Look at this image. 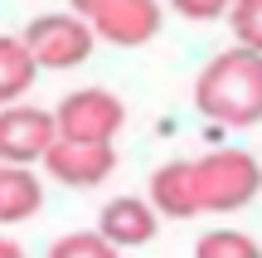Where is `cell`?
Wrapping results in <instances>:
<instances>
[{
	"instance_id": "6da1fadb",
	"label": "cell",
	"mask_w": 262,
	"mask_h": 258,
	"mask_svg": "<svg viewBox=\"0 0 262 258\" xmlns=\"http://www.w3.org/2000/svg\"><path fill=\"white\" fill-rule=\"evenodd\" d=\"M194 107L219 127H257L262 122V54L233 44L214 54L194 83Z\"/></svg>"
},
{
	"instance_id": "7a4b0ae2",
	"label": "cell",
	"mask_w": 262,
	"mask_h": 258,
	"mask_svg": "<svg viewBox=\"0 0 262 258\" xmlns=\"http://www.w3.org/2000/svg\"><path fill=\"white\" fill-rule=\"evenodd\" d=\"M199 175V200H204V214H228V210H243V205L257 200L262 190V166L253 151H238V146H219V151L199 156L194 161Z\"/></svg>"
},
{
	"instance_id": "3957f363",
	"label": "cell",
	"mask_w": 262,
	"mask_h": 258,
	"mask_svg": "<svg viewBox=\"0 0 262 258\" xmlns=\"http://www.w3.org/2000/svg\"><path fill=\"white\" fill-rule=\"evenodd\" d=\"M78 19H88L97 39L107 44H122V49H141L160 34V5L156 0H68Z\"/></svg>"
},
{
	"instance_id": "277c9868",
	"label": "cell",
	"mask_w": 262,
	"mask_h": 258,
	"mask_svg": "<svg viewBox=\"0 0 262 258\" xmlns=\"http://www.w3.org/2000/svg\"><path fill=\"white\" fill-rule=\"evenodd\" d=\"M19 39H25L29 58L39 68H78V64L93 58V44H97L88 19H78L73 10L68 15H34Z\"/></svg>"
},
{
	"instance_id": "5b68a950",
	"label": "cell",
	"mask_w": 262,
	"mask_h": 258,
	"mask_svg": "<svg viewBox=\"0 0 262 258\" xmlns=\"http://www.w3.org/2000/svg\"><path fill=\"white\" fill-rule=\"evenodd\" d=\"M54 127L73 142H117V132L126 127V103L107 88H78L54 107Z\"/></svg>"
},
{
	"instance_id": "8992f818",
	"label": "cell",
	"mask_w": 262,
	"mask_h": 258,
	"mask_svg": "<svg viewBox=\"0 0 262 258\" xmlns=\"http://www.w3.org/2000/svg\"><path fill=\"white\" fill-rule=\"evenodd\" d=\"M44 166L58 185L73 190H93L117 171V146L112 142H73V136H54V146L44 151Z\"/></svg>"
},
{
	"instance_id": "52a82bcc",
	"label": "cell",
	"mask_w": 262,
	"mask_h": 258,
	"mask_svg": "<svg viewBox=\"0 0 262 258\" xmlns=\"http://www.w3.org/2000/svg\"><path fill=\"white\" fill-rule=\"evenodd\" d=\"M54 136H58L54 112L29 107L25 97L0 107V161H10V166H34V161H44V151L54 146Z\"/></svg>"
},
{
	"instance_id": "ba28073f",
	"label": "cell",
	"mask_w": 262,
	"mask_h": 258,
	"mask_svg": "<svg viewBox=\"0 0 262 258\" xmlns=\"http://www.w3.org/2000/svg\"><path fill=\"white\" fill-rule=\"evenodd\" d=\"M160 229V214L150 200H141V195H117V200L102 205V214H97V234H102L107 244H117V249H141V244H150Z\"/></svg>"
},
{
	"instance_id": "9c48e42d",
	"label": "cell",
	"mask_w": 262,
	"mask_h": 258,
	"mask_svg": "<svg viewBox=\"0 0 262 258\" xmlns=\"http://www.w3.org/2000/svg\"><path fill=\"white\" fill-rule=\"evenodd\" d=\"M150 205L165 220H194L204 214V200H199V175L194 161H165L156 175H150Z\"/></svg>"
},
{
	"instance_id": "30bf717a",
	"label": "cell",
	"mask_w": 262,
	"mask_h": 258,
	"mask_svg": "<svg viewBox=\"0 0 262 258\" xmlns=\"http://www.w3.org/2000/svg\"><path fill=\"white\" fill-rule=\"evenodd\" d=\"M44 205V185L29 166H10L0 161V224H25L39 214Z\"/></svg>"
},
{
	"instance_id": "8fae6325",
	"label": "cell",
	"mask_w": 262,
	"mask_h": 258,
	"mask_svg": "<svg viewBox=\"0 0 262 258\" xmlns=\"http://www.w3.org/2000/svg\"><path fill=\"white\" fill-rule=\"evenodd\" d=\"M34 73H39V64L29 58L25 39L19 34H0V107L19 103V97L34 88Z\"/></svg>"
},
{
	"instance_id": "7c38bea8",
	"label": "cell",
	"mask_w": 262,
	"mask_h": 258,
	"mask_svg": "<svg viewBox=\"0 0 262 258\" xmlns=\"http://www.w3.org/2000/svg\"><path fill=\"white\" fill-rule=\"evenodd\" d=\"M194 258H262V249H257L253 234H243V229H209L194 244Z\"/></svg>"
},
{
	"instance_id": "4fadbf2b",
	"label": "cell",
	"mask_w": 262,
	"mask_h": 258,
	"mask_svg": "<svg viewBox=\"0 0 262 258\" xmlns=\"http://www.w3.org/2000/svg\"><path fill=\"white\" fill-rule=\"evenodd\" d=\"M49 258H122V249L107 244L97 229H73V234H63V239H54Z\"/></svg>"
},
{
	"instance_id": "5bb4252c",
	"label": "cell",
	"mask_w": 262,
	"mask_h": 258,
	"mask_svg": "<svg viewBox=\"0 0 262 258\" xmlns=\"http://www.w3.org/2000/svg\"><path fill=\"white\" fill-rule=\"evenodd\" d=\"M228 25H233V39L243 49L262 54V0H233L228 5Z\"/></svg>"
},
{
	"instance_id": "9a60e30c",
	"label": "cell",
	"mask_w": 262,
	"mask_h": 258,
	"mask_svg": "<svg viewBox=\"0 0 262 258\" xmlns=\"http://www.w3.org/2000/svg\"><path fill=\"white\" fill-rule=\"evenodd\" d=\"M228 5L233 0H170V10L185 19H219V15H228Z\"/></svg>"
},
{
	"instance_id": "2e32d148",
	"label": "cell",
	"mask_w": 262,
	"mask_h": 258,
	"mask_svg": "<svg viewBox=\"0 0 262 258\" xmlns=\"http://www.w3.org/2000/svg\"><path fill=\"white\" fill-rule=\"evenodd\" d=\"M0 258H25V249H19L15 239H0Z\"/></svg>"
}]
</instances>
